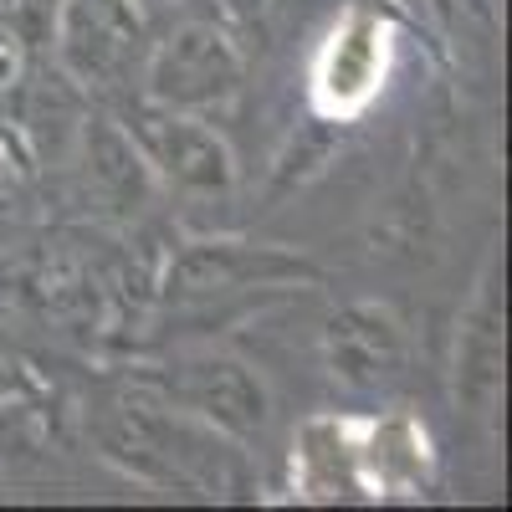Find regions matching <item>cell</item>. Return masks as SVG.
I'll list each match as a JSON object with an SVG mask.
<instances>
[{"instance_id":"cell-12","label":"cell","mask_w":512,"mask_h":512,"mask_svg":"<svg viewBox=\"0 0 512 512\" xmlns=\"http://www.w3.org/2000/svg\"><path fill=\"white\" fill-rule=\"evenodd\" d=\"M190 0H134V11L144 16V21H154V16H175V11H185Z\"/></svg>"},{"instance_id":"cell-1","label":"cell","mask_w":512,"mask_h":512,"mask_svg":"<svg viewBox=\"0 0 512 512\" xmlns=\"http://www.w3.org/2000/svg\"><path fill=\"white\" fill-rule=\"evenodd\" d=\"M98 441L118 466H128L134 477L159 482V487L221 492L231 477V451L221 446V431H210L205 420L169 405L149 384L134 395H118L103 410Z\"/></svg>"},{"instance_id":"cell-7","label":"cell","mask_w":512,"mask_h":512,"mask_svg":"<svg viewBox=\"0 0 512 512\" xmlns=\"http://www.w3.org/2000/svg\"><path fill=\"white\" fill-rule=\"evenodd\" d=\"M323 349H328L333 379H344L349 390H384V384H395L405 374V359H410L400 318L379 303L338 308L328 318Z\"/></svg>"},{"instance_id":"cell-5","label":"cell","mask_w":512,"mask_h":512,"mask_svg":"<svg viewBox=\"0 0 512 512\" xmlns=\"http://www.w3.org/2000/svg\"><path fill=\"white\" fill-rule=\"evenodd\" d=\"M123 128L134 139L139 159L149 164V175L164 180L169 190H185V195H226L231 190L236 159H231L226 139L210 128V118L139 103Z\"/></svg>"},{"instance_id":"cell-3","label":"cell","mask_w":512,"mask_h":512,"mask_svg":"<svg viewBox=\"0 0 512 512\" xmlns=\"http://www.w3.org/2000/svg\"><path fill=\"white\" fill-rule=\"evenodd\" d=\"M149 390L164 395L169 405H180L185 415L205 420L210 431L251 441L267 431L272 420V395L262 374H256L246 359L226 354V349H205V354H185L175 364L154 369Z\"/></svg>"},{"instance_id":"cell-2","label":"cell","mask_w":512,"mask_h":512,"mask_svg":"<svg viewBox=\"0 0 512 512\" xmlns=\"http://www.w3.org/2000/svg\"><path fill=\"white\" fill-rule=\"evenodd\" d=\"M241 41L226 21L185 16L144 52V103L175 108V113H221L241 93Z\"/></svg>"},{"instance_id":"cell-9","label":"cell","mask_w":512,"mask_h":512,"mask_svg":"<svg viewBox=\"0 0 512 512\" xmlns=\"http://www.w3.org/2000/svg\"><path fill=\"white\" fill-rule=\"evenodd\" d=\"M379 67H384V36L369 16H354L333 31L328 41V52H323V98L338 103V108H354L374 93V82H379Z\"/></svg>"},{"instance_id":"cell-6","label":"cell","mask_w":512,"mask_h":512,"mask_svg":"<svg viewBox=\"0 0 512 512\" xmlns=\"http://www.w3.org/2000/svg\"><path fill=\"white\" fill-rule=\"evenodd\" d=\"M318 277L313 262L277 246H246V241H195L185 256H175L169 267V297H226L241 287H277V282H303Z\"/></svg>"},{"instance_id":"cell-8","label":"cell","mask_w":512,"mask_h":512,"mask_svg":"<svg viewBox=\"0 0 512 512\" xmlns=\"http://www.w3.org/2000/svg\"><path fill=\"white\" fill-rule=\"evenodd\" d=\"M497 384H502V308L492 282H482L477 308L466 313V328L456 338V395L472 410H487L497 400Z\"/></svg>"},{"instance_id":"cell-11","label":"cell","mask_w":512,"mask_h":512,"mask_svg":"<svg viewBox=\"0 0 512 512\" xmlns=\"http://www.w3.org/2000/svg\"><path fill=\"white\" fill-rule=\"evenodd\" d=\"M292 6V0H221V16L241 31H272V21Z\"/></svg>"},{"instance_id":"cell-4","label":"cell","mask_w":512,"mask_h":512,"mask_svg":"<svg viewBox=\"0 0 512 512\" xmlns=\"http://www.w3.org/2000/svg\"><path fill=\"white\" fill-rule=\"evenodd\" d=\"M52 41L77 88L113 93L144 67L149 21L134 11V0H62Z\"/></svg>"},{"instance_id":"cell-10","label":"cell","mask_w":512,"mask_h":512,"mask_svg":"<svg viewBox=\"0 0 512 512\" xmlns=\"http://www.w3.org/2000/svg\"><path fill=\"white\" fill-rule=\"evenodd\" d=\"M88 175H93V190L103 200L123 205V210L139 205L149 195V185H154L149 164L139 159L134 139H128V128H118L108 118H98V128L88 134Z\"/></svg>"}]
</instances>
